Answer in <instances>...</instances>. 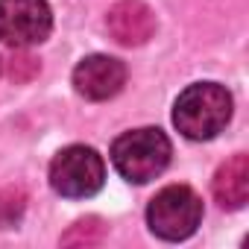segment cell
Here are the masks:
<instances>
[{"mask_svg": "<svg viewBox=\"0 0 249 249\" xmlns=\"http://www.w3.org/2000/svg\"><path fill=\"white\" fill-rule=\"evenodd\" d=\"M231 117V97L217 82H196L188 85L176 106H173V123L176 129L191 141H208L217 132L226 129Z\"/></svg>", "mask_w": 249, "mask_h": 249, "instance_id": "6da1fadb", "label": "cell"}, {"mask_svg": "<svg viewBox=\"0 0 249 249\" xmlns=\"http://www.w3.org/2000/svg\"><path fill=\"white\" fill-rule=\"evenodd\" d=\"M170 153L173 150H170L167 135L156 126L123 132L111 144V161H114L117 173L123 179L135 182V185H144V182L156 179L170 164Z\"/></svg>", "mask_w": 249, "mask_h": 249, "instance_id": "7a4b0ae2", "label": "cell"}, {"mask_svg": "<svg viewBox=\"0 0 249 249\" xmlns=\"http://www.w3.org/2000/svg\"><path fill=\"white\" fill-rule=\"evenodd\" d=\"M147 223L153 234L164 240H185L202 223V199L188 185H167L153 196L147 208Z\"/></svg>", "mask_w": 249, "mask_h": 249, "instance_id": "3957f363", "label": "cell"}, {"mask_svg": "<svg viewBox=\"0 0 249 249\" xmlns=\"http://www.w3.org/2000/svg\"><path fill=\"white\" fill-rule=\"evenodd\" d=\"M106 179V164L100 159L97 150L73 144L65 147L62 153H56L53 164H50V185L56 194L68 196V199H85L94 196L103 188Z\"/></svg>", "mask_w": 249, "mask_h": 249, "instance_id": "277c9868", "label": "cell"}, {"mask_svg": "<svg viewBox=\"0 0 249 249\" xmlns=\"http://www.w3.org/2000/svg\"><path fill=\"white\" fill-rule=\"evenodd\" d=\"M53 30L47 0H0V41L24 50L41 44Z\"/></svg>", "mask_w": 249, "mask_h": 249, "instance_id": "5b68a950", "label": "cell"}, {"mask_svg": "<svg viewBox=\"0 0 249 249\" xmlns=\"http://www.w3.org/2000/svg\"><path fill=\"white\" fill-rule=\"evenodd\" d=\"M123 82H126V68L114 56H85L76 68H73V88L76 94H82L85 100H111L114 94H120Z\"/></svg>", "mask_w": 249, "mask_h": 249, "instance_id": "8992f818", "label": "cell"}, {"mask_svg": "<svg viewBox=\"0 0 249 249\" xmlns=\"http://www.w3.org/2000/svg\"><path fill=\"white\" fill-rule=\"evenodd\" d=\"M106 30L123 47H141L156 33V15L141 0H117L106 15Z\"/></svg>", "mask_w": 249, "mask_h": 249, "instance_id": "52a82bcc", "label": "cell"}, {"mask_svg": "<svg viewBox=\"0 0 249 249\" xmlns=\"http://www.w3.org/2000/svg\"><path fill=\"white\" fill-rule=\"evenodd\" d=\"M211 191L223 208H229V211L243 208L249 199V159L243 153H237L229 161H223L214 173Z\"/></svg>", "mask_w": 249, "mask_h": 249, "instance_id": "ba28073f", "label": "cell"}, {"mask_svg": "<svg viewBox=\"0 0 249 249\" xmlns=\"http://www.w3.org/2000/svg\"><path fill=\"white\" fill-rule=\"evenodd\" d=\"M106 237V223L100 217H85L76 220L65 234H62V246H97Z\"/></svg>", "mask_w": 249, "mask_h": 249, "instance_id": "9c48e42d", "label": "cell"}, {"mask_svg": "<svg viewBox=\"0 0 249 249\" xmlns=\"http://www.w3.org/2000/svg\"><path fill=\"white\" fill-rule=\"evenodd\" d=\"M27 208V196L21 188H6V191H0V226L3 229H12L21 214Z\"/></svg>", "mask_w": 249, "mask_h": 249, "instance_id": "30bf717a", "label": "cell"}, {"mask_svg": "<svg viewBox=\"0 0 249 249\" xmlns=\"http://www.w3.org/2000/svg\"><path fill=\"white\" fill-rule=\"evenodd\" d=\"M38 73V62L27 53H15L9 59V79L12 82H30L33 76Z\"/></svg>", "mask_w": 249, "mask_h": 249, "instance_id": "8fae6325", "label": "cell"}, {"mask_svg": "<svg viewBox=\"0 0 249 249\" xmlns=\"http://www.w3.org/2000/svg\"><path fill=\"white\" fill-rule=\"evenodd\" d=\"M0 71H3V62H0Z\"/></svg>", "mask_w": 249, "mask_h": 249, "instance_id": "7c38bea8", "label": "cell"}]
</instances>
